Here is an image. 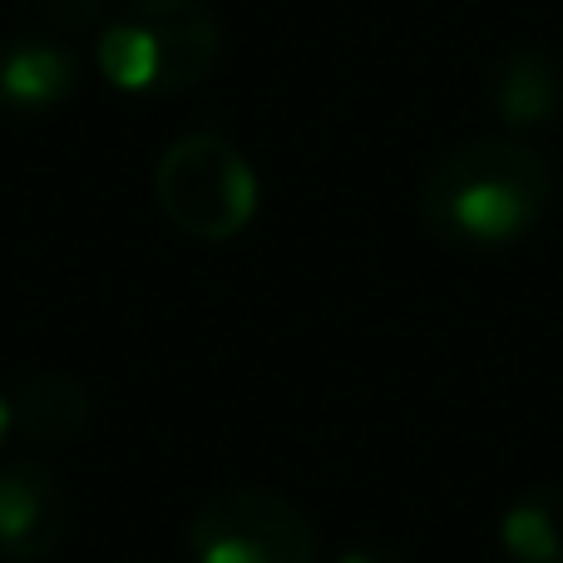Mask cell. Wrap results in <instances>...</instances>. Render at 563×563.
<instances>
[{
  "mask_svg": "<svg viewBox=\"0 0 563 563\" xmlns=\"http://www.w3.org/2000/svg\"><path fill=\"white\" fill-rule=\"evenodd\" d=\"M85 426H89V390L75 376L40 371V376L20 380V390L10 396V430H20L35 445H69Z\"/></svg>",
  "mask_w": 563,
  "mask_h": 563,
  "instance_id": "ba28073f",
  "label": "cell"
},
{
  "mask_svg": "<svg viewBox=\"0 0 563 563\" xmlns=\"http://www.w3.org/2000/svg\"><path fill=\"white\" fill-rule=\"evenodd\" d=\"M154 198L164 218L194 243H233L257 218V174L223 134H184L158 154Z\"/></svg>",
  "mask_w": 563,
  "mask_h": 563,
  "instance_id": "3957f363",
  "label": "cell"
},
{
  "mask_svg": "<svg viewBox=\"0 0 563 563\" xmlns=\"http://www.w3.org/2000/svg\"><path fill=\"white\" fill-rule=\"evenodd\" d=\"M69 529V495L40 460L0 465V559L40 563L59 549Z\"/></svg>",
  "mask_w": 563,
  "mask_h": 563,
  "instance_id": "5b68a950",
  "label": "cell"
},
{
  "mask_svg": "<svg viewBox=\"0 0 563 563\" xmlns=\"http://www.w3.org/2000/svg\"><path fill=\"white\" fill-rule=\"evenodd\" d=\"M485 104L509 129H544L563 109V69L544 49L509 45L485 69Z\"/></svg>",
  "mask_w": 563,
  "mask_h": 563,
  "instance_id": "52a82bcc",
  "label": "cell"
},
{
  "mask_svg": "<svg viewBox=\"0 0 563 563\" xmlns=\"http://www.w3.org/2000/svg\"><path fill=\"white\" fill-rule=\"evenodd\" d=\"M499 544L509 563H563V485H534L505 509Z\"/></svg>",
  "mask_w": 563,
  "mask_h": 563,
  "instance_id": "9c48e42d",
  "label": "cell"
},
{
  "mask_svg": "<svg viewBox=\"0 0 563 563\" xmlns=\"http://www.w3.org/2000/svg\"><path fill=\"white\" fill-rule=\"evenodd\" d=\"M5 430H10V400L0 396V440H5Z\"/></svg>",
  "mask_w": 563,
  "mask_h": 563,
  "instance_id": "7c38bea8",
  "label": "cell"
},
{
  "mask_svg": "<svg viewBox=\"0 0 563 563\" xmlns=\"http://www.w3.org/2000/svg\"><path fill=\"white\" fill-rule=\"evenodd\" d=\"M85 59L55 30H25L0 45V109L10 114H49L75 99Z\"/></svg>",
  "mask_w": 563,
  "mask_h": 563,
  "instance_id": "8992f818",
  "label": "cell"
},
{
  "mask_svg": "<svg viewBox=\"0 0 563 563\" xmlns=\"http://www.w3.org/2000/svg\"><path fill=\"white\" fill-rule=\"evenodd\" d=\"M331 563H410L400 549H386V544H361V549H346V554H336Z\"/></svg>",
  "mask_w": 563,
  "mask_h": 563,
  "instance_id": "8fae6325",
  "label": "cell"
},
{
  "mask_svg": "<svg viewBox=\"0 0 563 563\" xmlns=\"http://www.w3.org/2000/svg\"><path fill=\"white\" fill-rule=\"evenodd\" d=\"M45 15L55 35H89V30H104L109 5L104 0H45Z\"/></svg>",
  "mask_w": 563,
  "mask_h": 563,
  "instance_id": "30bf717a",
  "label": "cell"
},
{
  "mask_svg": "<svg viewBox=\"0 0 563 563\" xmlns=\"http://www.w3.org/2000/svg\"><path fill=\"white\" fill-rule=\"evenodd\" d=\"M194 563H317L321 544L311 519L273 489H223L203 499L188 525Z\"/></svg>",
  "mask_w": 563,
  "mask_h": 563,
  "instance_id": "277c9868",
  "label": "cell"
},
{
  "mask_svg": "<svg viewBox=\"0 0 563 563\" xmlns=\"http://www.w3.org/2000/svg\"><path fill=\"white\" fill-rule=\"evenodd\" d=\"M554 168L515 134L470 139L440 154L420 178V223L455 253L515 247L549 218Z\"/></svg>",
  "mask_w": 563,
  "mask_h": 563,
  "instance_id": "6da1fadb",
  "label": "cell"
},
{
  "mask_svg": "<svg viewBox=\"0 0 563 563\" xmlns=\"http://www.w3.org/2000/svg\"><path fill=\"white\" fill-rule=\"evenodd\" d=\"M223 55V25L203 0H129L104 20L95 65L119 95L168 99L213 75Z\"/></svg>",
  "mask_w": 563,
  "mask_h": 563,
  "instance_id": "7a4b0ae2",
  "label": "cell"
}]
</instances>
